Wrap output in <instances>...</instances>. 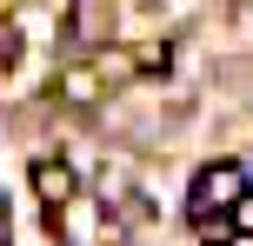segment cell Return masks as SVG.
I'll return each mask as SVG.
<instances>
[{"label": "cell", "mask_w": 253, "mask_h": 246, "mask_svg": "<svg viewBox=\"0 0 253 246\" xmlns=\"http://www.w3.org/2000/svg\"><path fill=\"white\" fill-rule=\"evenodd\" d=\"M247 193V167L240 160H207L193 173V193H187V213L207 220V213H233V200Z\"/></svg>", "instance_id": "obj_1"}, {"label": "cell", "mask_w": 253, "mask_h": 246, "mask_svg": "<svg viewBox=\"0 0 253 246\" xmlns=\"http://www.w3.org/2000/svg\"><path fill=\"white\" fill-rule=\"evenodd\" d=\"M27 180H34V193H40V207H67V200L80 193V180H74V167H67L60 153H40V160H34V173H27Z\"/></svg>", "instance_id": "obj_2"}, {"label": "cell", "mask_w": 253, "mask_h": 246, "mask_svg": "<svg viewBox=\"0 0 253 246\" xmlns=\"http://www.w3.org/2000/svg\"><path fill=\"white\" fill-rule=\"evenodd\" d=\"M233 233H240V240H253V186L233 200Z\"/></svg>", "instance_id": "obj_3"}, {"label": "cell", "mask_w": 253, "mask_h": 246, "mask_svg": "<svg viewBox=\"0 0 253 246\" xmlns=\"http://www.w3.org/2000/svg\"><path fill=\"white\" fill-rule=\"evenodd\" d=\"M0 246H7V207H0Z\"/></svg>", "instance_id": "obj_4"}]
</instances>
